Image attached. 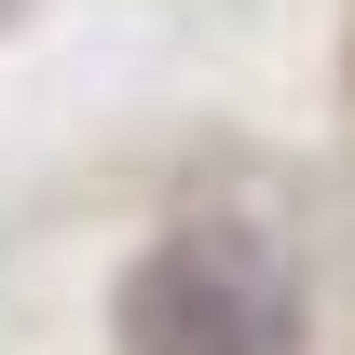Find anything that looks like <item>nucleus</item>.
Masks as SVG:
<instances>
[{
  "instance_id": "obj_1",
  "label": "nucleus",
  "mask_w": 355,
  "mask_h": 355,
  "mask_svg": "<svg viewBox=\"0 0 355 355\" xmlns=\"http://www.w3.org/2000/svg\"><path fill=\"white\" fill-rule=\"evenodd\" d=\"M123 342L137 355H301V301L246 232H164L123 273Z\"/></svg>"
}]
</instances>
